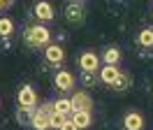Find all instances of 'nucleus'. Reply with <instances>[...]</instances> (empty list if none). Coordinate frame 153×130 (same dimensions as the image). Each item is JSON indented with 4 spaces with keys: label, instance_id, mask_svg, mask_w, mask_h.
Instances as JSON below:
<instances>
[{
    "label": "nucleus",
    "instance_id": "nucleus-1",
    "mask_svg": "<svg viewBox=\"0 0 153 130\" xmlns=\"http://www.w3.org/2000/svg\"><path fill=\"white\" fill-rule=\"evenodd\" d=\"M23 40H26V44H28V46H33V49H39V46H49L51 33H49V28H47V26H30V28H26Z\"/></svg>",
    "mask_w": 153,
    "mask_h": 130
},
{
    "label": "nucleus",
    "instance_id": "nucleus-2",
    "mask_svg": "<svg viewBox=\"0 0 153 130\" xmlns=\"http://www.w3.org/2000/svg\"><path fill=\"white\" fill-rule=\"evenodd\" d=\"M65 19L72 26H81L86 21V5L84 2H67L65 5Z\"/></svg>",
    "mask_w": 153,
    "mask_h": 130
},
{
    "label": "nucleus",
    "instance_id": "nucleus-3",
    "mask_svg": "<svg viewBox=\"0 0 153 130\" xmlns=\"http://www.w3.org/2000/svg\"><path fill=\"white\" fill-rule=\"evenodd\" d=\"M70 102H72V109L74 111H91L93 109V98H91L86 91H76L74 95L70 98Z\"/></svg>",
    "mask_w": 153,
    "mask_h": 130
},
{
    "label": "nucleus",
    "instance_id": "nucleus-4",
    "mask_svg": "<svg viewBox=\"0 0 153 130\" xmlns=\"http://www.w3.org/2000/svg\"><path fill=\"white\" fill-rule=\"evenodd\" d=\"M79 65H81L84 72H93L95 74L97 70H100V56H97L95 51H84L81 58H79Z\"/></svg>",
    "mask_w": 153,
    "mask_h": 130
},
{
    "label": "nucleus",
    "instance_id": "nucleus-5",
    "mask_svg": "<svg viewBox=\"0 0 153 130\" xmlns=\"http://www.w3.org/2000/svg\"><path fill=\"white\" fill-rule=\"evenodd\" d=\"M16 98H19V107H33L35 109V105H37V93L33 86H21Z\"/></svg>",
    "mask_w": 153,
    "mask_h": 130
},
{
    "label": "nucleus",
    "instance_id": "nucleus-6",
    "mask_svg": "<svg viewBox=\"0 0 153 130\" xmlns=\"http://www.w3.org/2000/svg\"><path fill=\"white\" fill-rule=\"evenodd\" d=\"M44 58L51 65H60L65 61V51H63V46H58V44H49L47 51H44Z\"/></svg>",
    "mask_w": 153,
    "mask_h": 130
},
{
    "label": "nucleus",
    "instance_id": "nucleus-7",
    "mask_svg": "<svg viewBox=\"0 0 153 130\" xmlns=\"http://www.w3.org/2000/svg\"><path fill=\"white\" fill-rule=\"evenodd\" d=\"M53 84H56V88H60V91H72V88H74V77L67 72V70H60V72L56 74Z\"/></svg>",
    "mask_w": 153,
    "mask_h": 130
},
{
    "label": "nucleus",
    "instance_id": "nucleus-8",
    "mask_svg": "<svg viewBox=\"0 0 153 130\" xmlns=\"http://www.w3.org/2000/svg\"><path fill=\"white\" fill-rule=\"evenodd\" d=\"M123 126H125V130H142L144 128V116L139 111H128L125 119H123Z\"/></svg>",
    "mask_w": 153,
    "mask_h": 130
},
{
    "label": "nucleus",
    "instance_id": "nucleus-9",
    "mask_svg": "<svg viewBox=\"0 0 153 130\" xmlns=\"http://www.w3.org/2000/svg\"><path fill=\"white\" fill-rule=\"evenodd\" d=\"M118 74H121V70H118L116 65H105V67L100 70V81L107 84V86H111V84L118 79Z\"/></svg>",
    "mask_w": 153,
    "mask_h": 130
},
{
    "label": "nucleus",
    "instance_id": "nucleus-10",
    "mask_svg": "<svg viewBox=\"0 0 153 130\" xmlns=\"http://www.w3.org/2000/svg\"><path fill=\"white\" fill-rule=\"evenodd\" d=\"M35 16L39 19V21H51L53 19V7H51V2H37L35 5Z\"/></svg>",
    "mask_w": 153,
    "mask_h": 130
},
{
    "label": "nucleus",
    "instance_id": "nucleus-11",
    "mask_svg": "<svg viewBox=\"0 0 153 130\" xmlns=\"http://www.w3.org/2000/svg\"><path fill=\"white\" fill-rule=\"evenodd\" d=\"M30 128L35 130H49L51 128V123H49V114H44L42 109H37L33 114V123H30Z\"/></svg>",
    "mask_w": 153,
    "mask_h": 130
},
{
    "label": "nucleus",
    "instance_id": "nucleus-12",
    "mask_svg": "<svg viewBox=\"0 0 153 130\" xmlns=\"http://www.w3.org/2000/svg\"><path fill=\"white\" fill-rule=\"evenodd\" d=\"M72 121H74V126H76L79 130H81V128H88V126L93 123L91 111H72Z\"/></svg>",
    "mask_w": 153,
    "mask_h": 130
},
{
    "label": "nucleus",
    "instance_id": "nucleus-13",
    "mask_svg": "<svg viewBox=\"0 0 153 130\" xmlns=\"http://www.w3.org/2000/svg\"><path fill=\"white\" fill-rule=\"evenodd\" d=\"M35 111H37V109H33V107H19V111H16V121H19L21 126H30Z\"/></svg>",
    "mask_w": 153,
    "mask_h": 130
},
{
    "label": "nucleus",
    "instance_id": "nucleus-14",
    "mask_svg": "<svg viewBox=\"0 0 153 130\" xmlns=\"http://www.w3.org/2000/svg\"><path fill=\"white\" fill-rule=\"evenodd\" d=\"M130 86H132V77H130L128 72H121V74H118V79L111 84V88H114V91H128Z\"/></svg>",
    "mask_w": 153,
    "mask_h": 130
},
{
    "label": "nucleus",
    "instance_id": "nucleus-15",
    "mask_svg": "<svg viewBox=\"0 0 153 130\" xmlns=\"http://www.w3.org/2000/svg\"><path fill=\"white\" fill-rule=\"evenodd\" d=\"M53 109L58 111V114H63V116H65V114H72V102L67 100V98H60V100H56L53 102Z\"/></svg>",
    "mask_w": 153,
    "mask_h": 130
},
{
    "label": "nucleus",
    "instance_id": "nucleus-16",
    "mask_svg": "<svg viewBox=\"0 0 153 130\" xmlns=\"http://www.w3.org/2000/svg\"><path fill=\"white\" fill-rule=\"evenodd\" d=\"M118 61H121V51L116 46H109L105 51V63L107 65H118Z\"/></svg>",
    "mask_w": 153,
    "mask_h": 130
},
{
    "label": "nucleus",
    "instance_id": "nucleus-17",
    "mask_svg": "<svg viewBox=\"0 0 153 130\" xmlns=\"http://www.w3.org/2000/svg\"><path fill=\"white\" fill-rule=\"evenodd\" d=\"M137 40H139L142 46H153V28H144Z\"/></svg>",
    "mask_w": 153,
    "mask_h": 130
},
{
    "label": "nucleus",
    "instance_id": "nucleus-18",
    "mask_svg": "<svg viewBox=\"0 0 153 130\" xmlns=\"http://www.w3.org/2000/svg\"><path fill=\"white\" fill-rule=\"evenodd\" d=\"M12 30H14V21L10 16H2L0 19V35L7 37V35H12Z\"/></svg>",
    "mask_w": 153,
    "mask_h": 130
},
{
    "label": "nucleus",
    "instance_id": "nucleus-19",
    "mask_svg": "<svg viewBox=\"0 0 153 130\" xmlns=\"http://www.w3.org/2000/svg\"><path fill=\"white\" fill-rule=\"evenodd\" d=\"M49 123H51V128H60V126H63V123H65V116H63V114H58L56 109L51 111V114H49Z\"/></svg>",
    "mask_w": 153,
    "mask_h": 130
},
{
    "label": "nucleus",
    "instance_id": "nucleus-20",
    "mask_svg": "<svg viewBox=\"0 0 153 130\" xmlns=\"http://www.w3.org/2000/svg\"><path fill=\"white\" fill-rule=\"evenodd\" d=\"M81 81L86 84V86H95V77H93V72H84V77H81Z\"/></svg>",
    "mask_w": 153,
    "mask_h": 130
},
{
    "label": "nucleus",
    "instance_id": "nucleus-21",
    "mask_svg": "<svg viewBox=\"0 0 153 130\" xmlns=\"http://www.w3.org/2000/svg\"><path fill=\"white\" fill-rule=\"evenodd\" d=\"M58 130H79V128L74 126V121H72V119H65V123H63Z\"/></svg>",
    "mask_w": 153,
    "mask_h": 130
},
{
    "label": "nucleus",
    "instance_id": "nucleus-22",
    "mask_svg": "<svg viewBox=\"0 0 153 130\" xmlns=\"http://www.w3.org/2000/svg\"><path fill=\"white\" fill-rule=\"evenodd\" d=\"M10 5H12V2H2V0H0V9H2V7H10Z\"/></svg>",
    "mask_w": 153,
    "mask_h": 130
}]
</instances>
